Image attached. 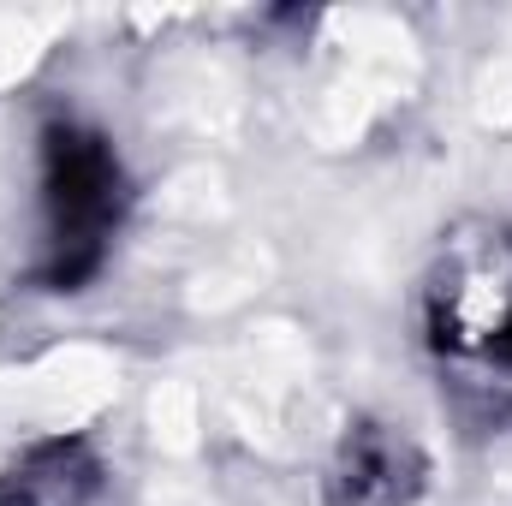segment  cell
I'll list each match as a JSON object with an SVG mask.
<instances>
[{
    "label": "cell",
    "instance_id": "6da1fadb",
    "mask_svg": "<svg viewBox=\"0 0 512 506\" xmlns=\"http://www.w3.org/2000/svg\"><path fill=\"white\" fill-rule=\"evenodd\" d=\"M126 221V167L102 131L54 120L42 131V268L48 292H78Z\"/></svg>",
    "mask_w": 512,
    "mask_h": 506
},
{
    "label": "cell",
    "instance_id": "7a4b0ae2",
    "mask_svg": "<svg viewBox=\"0 0 512 506\" xmlns=\"http://www.w3.org/2000/svg\"><path fill=\"white\" fill-rule=\"evenodd\" d=\"M102 489V465L78 435L36 441L0 471V506H84Z\"/></svg>",
    "mask_w": 512,
    "mask_h": 506
},
{
    "label": "cell",
    "instance_id": "3957f363",
    "mask_svg": "<svg viewBox=\"0 0 512 506\" xmlns=\"http://www.w3.org/2000/svg\"><path fill=\"white\" fill-rule=\"evenodd\" d=\"M417 453L387 435L376 423L352 429L346 441V459H340V477H334V501L340 506H405V495L417 489Z\"/></svg>",
    "mask_w": 512,
    "mask_h": 506
},
{
    "label": "cell",
    "instance_id": "277c9868",
    "mask_svg": "<svg viewBox=\"0 0 512 506\" xmlns=\"http://www.w3.org/2000/svg\"><path fill=\"white\" fill-rule=\"evenodd\" d=\"M489 346H495V358L507 364V387H512V304H507V316H501V328H495V340H489Z\"/></svg>",
    "mask_w": 512,
    "mask_h": 506
}]
</instances>
